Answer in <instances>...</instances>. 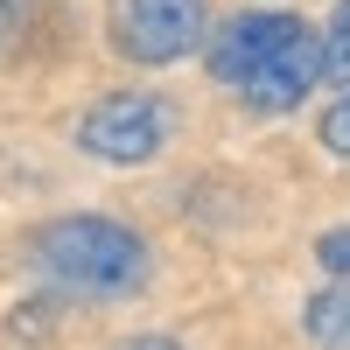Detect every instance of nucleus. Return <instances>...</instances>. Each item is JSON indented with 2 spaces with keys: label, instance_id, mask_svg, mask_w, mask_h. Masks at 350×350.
Instances as JSON below:
<instances>
[{
  "label": "nucleus",
  "instance_id": "11",
  "mask_svg": "<svg viewBox=\"0 0 350 350\" xmlns=\"http://www.w3.org/2000/svg\"><path fill=\"white\" fill-rule=\"evenodd\" d=\"M8 14H14V0H0V28H8Z\"/></svg>",
  "mask_w": 350,
  "mask_h": 350
},
{
  "label": "nucleus",
  "instance_id": "3",
  "mask_svg": "<svg viewBox=\"0 0 350 350\" xmlns=\"http://www.w3.org/2000/svg\"><path fill=\"white\" fill-rule=\"evenodd\" d=\"M211 42V0H126L120 8V49L133 64H183Z\"/></svg>",
  "mask_w": 350,
  "mask_h": 350
},
{
  "label": "nucleus",
  "instance_id": "2",
  "mask_svg": "<svg viewBox=\"0 0 350 350\" xmlns=\"http://www.w3.org/2000/svg\"><path fill=\"white\" fill-rule=\"evenodd\" d=\"M168 133H175V105L168 98H154V92H112V98H98L92 112H84L77 148L92 161H112V168H140V161H154L168 148Z\"/></svg>",
  "mask_w": 350,
  "mask_h": 350
},
{
  "label": "nucleus",
  "instance_id": "10",
  "mask_svg": "<svg viewBox=\"0 0 350 350\" xmlns=\"http://www.w3.org/2000/svg\"><path fill=\"white\" fill-rule=\"evenodd\" d=\"M126 350H175V343H161V336H148V343H126Z\"/></svg>",
  "mask_w": 350,
  "mask_h": 350
},
{
  "label": "nucleus",
  "instance_id": "1",
  "mask_svg": "<svg viewBox=\"0 0 350 350\" xmlns=\"http://www.w3.org/2000/svg\"><path fill=\"white\" fill-rule=\"evenodd\" d=\"M28 267L42 280H56L64 295H98V301H120L148 280V239L112 217H56L36 231L28 245Z\"/></svg>",
  "mask_w": 350,
  "mask_h": 350
},
{
  "label": "nucleus",
  "instance_id": "7",
  "mask_svg": "<svg viewBox=\"0 0 350 350\" xmlns=\"http://www.w3.org/2000/svg\"><path fill=\"white\" fill-rule=\"evenodd\" d=\"M323 77L350 84V0L336 8V21H329V36H323Z\"/></svg>",
  "mask_w": 350,
  "mask_h": 350
},
{
  "label": "nucleus",
  "instance_id": "8",
  "mask_svg": "<svg viewBox=\"0 0 350 350\" xmlns=\"http://www.w3.org/2000/svg\"><path fill=\"white\" fill-rule=\"evenodd\" d=\"M323 148H329L336 161H350V92H343V98L323 112Z\"/></svg>",
  "mask_w": 350,
  "mask_h": 350
},
{
  "label": "nucleus",
  "instance_id": "4",
  "mask_svg": "<svg viewBox=\"0 0 350 350\" xmlns=\"http://www.w3.org/2000/svg\"><path fill=\"white\" fill-rule=\"evenodd\" d=\"M301 28L308 21H295V14H239V21H224L217 36H211V77L239 92L259 64H273V56L301 36Z\"/></svg>",
  "mask_w": 350,
  "mask_h": 350
},
{
  "label": "nucleus",
  "instance_id": "6",
  "mask_svg": "<svg viewBox=\"0 0 350 350\" xmlns=\"http://www.w3.org/2000/svg\"><path fill=\"white\" fill-rule=\"evenodd\" d=\"M301 336L315 350H350V280L323 287V295L301 308Z\"/></svg>",
  "mask_w": 350,
  "mask_h": 350
},
{
  "label": "nucleus",
  "instance_id": "9",
  "mask_svg": "<svg viewBox=\"0 0 350 350\" xmlns=\"http://www.w3.org/2000/svg\"><path fill=\"white\" fill-rule=\"evenodd\" d=\"M315 259H323L336 280H350V224L343 231H323V239H315Z\"/></svg>",
  "mask_w": 350,
  "mask_h": 350
},
{
  "label": "nucleus",
  "instance_id": "5",
  "mask_svg": "<svg viewBox=\"0 0 350 350\" xmlns=\"http://www.w3.org/2000/svg\"><path fill=\"white\" fill-rule=\"evenodd\" d=\"M315 77H323V36L301 28V36L287 42L273 64H259V70L239 84V98H245L252 112H295V105L315 92Z\"/></svg>",
  "mask_w": 350,
  "mask_h": 350
}]
</instances>
